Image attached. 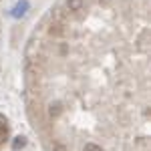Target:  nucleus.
<instances>
[{"label":"nucleus","mask_w":151,"mask_h":151,"mask_svg":"<svg viewBox=\"0 0 151 151\" xmlns=\"http://www.w3.org/2000/svg\"><path fill=\"white\" fill-rule=\"evenodd\" d=\"M0 143H2V133H0Z\"/></svg>","instance_id":"obj_6"},{"label":"nucleus","mask_w":151,"mask_h":151,"mask_svg":"<svg viewBox=\"0 0 151 151\" xmlns=\"http://www.w3.org/2000/svg\"><path fill=\"white\" fill-rule=\"evenodd\" d=\"M83 4H85V0H67V8L69 10H81L83 8Z\"/></svg>","instance_id":"obj_1"},{"label":"nucleus","mask_w":151,"mask_h":151,"mask_svg":"<svg viewBox=\"0 0 151 151\" xmlns=\"http://www.w3.org/2000/svg\"><path fill=\"white\" fill-rule=\"evenodd\" d=\"M24 143H26V141H24V137H16V139H14V143H12V149L18 151L20 147H24Z\"/></svg>","instance_id":"obj_3"},{"label":"nucleus","mask_w":151,"mask_h":151,"mask_svg":"<svg viewBox=\"0 0 151 151\" xmlns=\"http://www.w3.org/2000/svg\"><path fill=\"white\" fill-rule=\"evenodd\" d=\"M83 151H103V147L97 145V143H87V145L83 147Z\"/></svg>","instance_id":"obj_4"},{"label":"nucleus","mask_w":151,"mask_h":151,"mask_svg":"<svg viewBox=\"0 0 151 151\" xmlns=\"http://www.w3.org/2000/svg\"><path fill=\"white\" fill-rule=\"evenodd\" d=\"M26 8H28V4H26V2H20V4L14 6V12H12V14H14V16H22L24 12H26Z\"/></svg>","instance_id":"obj_2"},{"label":"nucleus","mask_w":151,"mask_h":151,"mask_svg":"<svg viewBox=\"0 0 151 151\" xmlns=\"http://www.w3.org/2000/svg\"><path fill=\"white\" fill-rule=\"evenodd\" d=\"M55 151H67V147H65L63 143H57V145H55Z\"/></svg>","instance_id":"obj_5"}]
</instances>
